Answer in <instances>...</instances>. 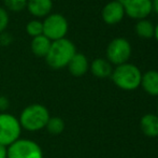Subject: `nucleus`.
<instances>
[{
    "label": "nucleus",
    "instance_id": "f257e3e1",
    "mask_svg": "<svg viewBox=\"0 0 158 158\" xmlns=\"http://www.w3.org/2000/svg\"><path fill=\"white\" fill-rule=\"evenodd\" d=\"M77 53V48L71 40L64 38L60 40L52 41L45 61L52 69L59 70L66 68L72 57Z\"/></svg>",
    "mask_w": 158,
    "mask_h": 158
},
{
    "label": "nucleus",
    "instance_id": "f03ea898",
    "mask_svg": "<svg viewBox=\"0 0 158 158\" xmlns=\"http://www.w3.org/2000/svg\"><path fill=\"white\" fill-rule=\"evenodd\" d=\"M51 115L48 108L41 103H31L23 109L19 117L22 129L37 132L45 128Z\"/></svg>",
    "mask_w": 158,
    "mask_h": 158
},
{
    "label": "nucleus",
    "instance_id": "7ed1b4c3",
    "mask_svg": "<svg viewBox=\"0 0 158 158\" xmlns=\"http://www.w3.org/2000/svg\"><path fill=\"white\" fill-rule=\"evenodd\" d=\"M111 79L118 88L131 92L141 85L142 72L135 64L126 63L113 69Z\"/></svg>",
    "mask_w": 158,
    "mask_h": 158
},
{
    "label": "nucleus",
    "instance_id": "20e7f679",
    "mask_svg": "<svg viewBox=\"0 0 158 158\" xmlns=\"http://www.w3.org/2000/svg\"><path fill=\"white\" fill-rule=\"evenodd\" d=\"M22 127L16 116L8 112L0 113V145L8 148L21 138Z\"/></svg>",
    "mask_w": 158,
    "mask_h": 158
},
{
    "label": "nucleus",
    "instance_id": "39448f33",
    "mask_svg": "<svg viewBox=\"0 0 158 158\" xmlns=\"http://www.w3.org/2000/svg\"><path fill=\"white\" fill-rule=\"evenodd\" d=\"M6 158H44V154L35 141L19 138L6 148Z\"/></svg>",
    "mask_w": 158,
    "mask_h": 158
},
{
    "label": "nucleus",
    "instance_id": "423d86ee",
    "mask_svg": "<svg viewBox=\"0 0 158 158\" xmlns=\"http://www.w3.org/2000/svg\"><path fill=\"white\" fill-rule=\"evenodd\" d=\"M131 44L126 38H115L106 46V59L115 66L126 64L131 56Z\"/></svg>",
    "mask_w": 158,
    "mask_h": 158
},
{
    "label": "nucleus",
    "instance_id": "0eeeda50",
    "mask_svg": "<svg viewBox=\"0 0 158 158\" xmlns=\"http://www.w3.org/2000/svg\"><path fill=\"white\" fill-rule=\"evenodd\" d=\"M42 24H43V35L51 41L64 39L68 33V21L60 13H51L42 21Z\"/></svg>",
    "mask_w": 158,
    "mask_h": 158
},
{
    "label": "nucleus",
    "instance_id": "6e6552de",
    "mask_svg": "<svg viewBox=\"0 0 158 158\" xmlns=\"http://www.w3.org/2000/svg\"><path fill=\"white\" fill-rule=\"evenodd\" d=\"M125 15L132 19H144L152 13V0H125L123 2Z\"/></svg>",
    "mask_w": 158,
    "mask_h": 158
},
{
    "label": "nucleus",
    "instance_id": "1a4fd4ad",
    "mask_svg": "<svg viewBox=\"0 0 158 158\" xmlns=\"http://www.w3.org/2000/svg\"><path fill=\"white\" fill-rule=\"evenodd\" d=\"M125 16V10L122 2L117 0H112L108 2L101 10L102 21L108 25H116L121 23Z\"/></svg>",
    "mask_w": 158,
    "mask_h": 158
},
{
    "label": "nucleus",
    "instance_id": "9d476101",
    "mask_svg": "<svg viewBox=\"0 0 158 158\" xmlns=\"http://www.w3.org/2000/svg\"><path fill=\"white\" fill-rule=\"evenodd\" d=\"M26 8L35 19H45L52 13L53 0H28Z\"/></svg>",
    "mask_w": 158,
    "mask_h": 158
},
{
    "label": "nucleus",
    "instance_id": "9b49d317",
    "mask_svg": "<svg viewBox=\"0 0 158 158\" xmlns=\"http://www.w3.org/2000/svg\"><path fill=\"white\" fill-rule=\"evenodd\" d=\"M69 72L71 75L75 77H83L89 70V63H88L87 57L82 53H75V55L72 57L70 63L67 66Z\"/></svg>",
    "mask_w": 158,
    "mask_h": 158
},
{
    "label": "nucleus",
    "instance_id": "f8f14e48",
    "mask_svg": "<svg viewBox=\"0 0 158 158\" xmlns=\"http://www.w3.org/2000/svg\"><path fill=\"white\" fill-rule=\"evenodd\" d=\"M140 128L146 137H158V116L152 113L143 115L140 119Z\"/></svg>",
    "mask_w": 158,
    "mask_h": 158
},
{
    "label": "nucleus",
    "instance_id": "ddd939ff",
    "mask_svg": "<svg viewBox=\"0 0 158 158\" xmlns=\"http://www.w3.org/2000/svg\"><path fill=\"white\" fill-rule=\"evenodd\" d=\"M146 94L158 96V71L148 70L142 74L141 85Z\"/></svg>",
    "mask_w": 158,
    "mask_h": 158
},
{
    "label": "nucleus",
    "instance_id": "4468645a",
    "mask_svg": "<svg viewBox=\"0 0 158 158\" xmlns=\"http://www.w3.org/2000/svg\"><path fill=\"white\" fill-rule=\"evenodd\" d=\"M89 69L96 77L106 79L112 74V64L109 63L106 58H96L89 64Z\"/></svg>",
    "mask_w": 158,
    "mask_h": 158
},
{
    "label": "nucleus",
    "instance_id": "2eb2a0df",
    "mask_svg": "<svg viewBox=\"0 0 158 158\" xmlns=\"http://www.w3.org/2000/svg\"><path fill=\"white\" fill-rule=\"evenodd\" d=\"M51 44H52V41L48 39L44 35H41L39 37L32 38L31 43H30V50L35 56L45 58L51 48Z\"/></svg>",
    "mask_w": 158,
    "mask_h": 158
},
{
    "label": "nucleus",
    "instance_id": "dca6fc26",
    "mask_svg": "<svg viewBox=\"0 0 158 158\" xmlns=\"http://www.w3.org/2000/svg\"><path fill=\"white\" fill-rule=\"evenodd\" d=\"M154 29L155 26L148 19H140V21L137 22L135 26V32L142 39H151V38L154 37Z\"/></svg>",
    "mask_w": 158,
    "mask_h": 158
},
{
    "label": "nucleus",
    "instance_id": "f3484780",
    "mask_svg": "<svg viewBox=\"0 0 158 158\" xmlns=\"http://www.w3.org/2000/svg\"><path fill=\"white\" fill-rule=\"evenodd\" d=\"M64 127H66V125H64V122L61 117L51 116L48 124H46V126H45V129L48 130V132L50 133V135H57L64 132Z\"/></svg>",
    "mask_w": 158,
    "mask_h": 158
},
{
    "label": "nucleus",
    "instance_id": "a211bd4d",
    "mask_svg": "<svg viewBox=\"0 0 158 158\" xmlns=\"http://www.w3.org/2000/svg\"><path fill=\"white\" fill-rule=\"evenodd\" d=\"M26 32L31 38H35L43 35V24H42V21L37 19L29 21L26 24Z\"/></svg>",
    "mask_w": 158,
    "mask_h": 158
},
{
    "label": "nucleus",
    "instance_id": "6ab92c4d",
    "mask_svg": "<svg viewBox=\"0 0 158 158\" xmlns=\"http://www.w3.org/2000/svg\"><path fill=\"white\" fill-rule=\"evenodd\" d=\"M28 0H3L6 10L11 12H21L27 6Z\"/></svg>",
    "mask_w": 158,
    "mask_h": 158
},
{
    "label": "nucleus",
    "instance_id": "aec40b11",
    "mask_svg": "<svg viewBox=\"0 0 158 158\" xmlns=\"http://www.w3.org/2000/svg\"><path fill=\"white\" fill-rule=\"evenodd\" d=\"M10 23V15L9 12L4 8L0 6V33L4 32L6 30Z\"/></svg>",
    "mask_w": 158,
    "mask_h": 158
},
{
    "label": "nucleus",
    "instance_id": "412c9836",
    "mask_svg": "<svg viewBox=\"0 0 158 158\" xmlns=\"http://www.w3.org/2000/svg\"><path fill=\"white\" fill-rule=\"evenodd\" d=\"M12 40H13L12 35H9L8 32L4 31V32L0 33V46L1 45H3V46L9 45V44L12 43Z\"/></svg>",
    "mask_w": 158,
    "mask_h": 158
},
{
    "label": "nucleus",
    "instance_id": "4be33fe9",
    "mask_svg": "<svg viewBox=\"0 0 158 158\" xmlns=\"http://www.w3.org/2000/svg\"><path fill=\"white\" fill-rule=\"evenodd\" d=\"M10 106V100L6 96H0V113H4Z\"/></svg>",
    "mask_w": 158,
    "mask_h": 158
},
{
    "label": "nucleus",
    "instance_id": "5701e85b",
    "mask_svg": "<svg viewBox=\"0 0 158 158\" xmlns=\"http://www.w3.org/2000/svg\"><path fill=\"white\" fill-rule=\"evenodd\" d=\"M0 158H6V148L0 145Z\"/></svg>",
    "mask_w": 158,
    "mask_h": 158
},
{
    "label": "nucleus",
    "instance_id": "b1692460",
    "mask_svg": "<svg viewBox=\"0 0 158 158\" xmlns=\"http://www.w3.org/2000/svg\"><path fill=\"white\" fill-rule=\"evenodd\" d=\"M153 2V11H155V13L158 15V0H152Z\"/></svg>",
    "mask_w": 158,
    "mask_h": 158
},
{
    "label": "nucleus",
    "instance_id": "393cba45",
    "mask_svg": "<svg viewBox=\"0 0 158 158\" xmlns=\"http://www.w3.org/2000/svg\"><path fill=\"white\" fill-rule=\"evenodd\" d=\"M154 38L156 39V41L158 42V24L155 26V29H154Z\"/></svg>",
    "mask_w": 158,
    "mask_h": 158
},
{
    "label": "nucleus",
    "instance_id": "a878e982",
    "mask_svg": "<svg viewBox=\"0 0 158 158\" xmlns=\"http://www.w3.org/2000/svg\"><path fill=\"white\" fill-rule=\"evenodd\" d=\"M117 1H119V2H122V3H123V2L125 1V0H117Z\"/></svg>",
    "mask_w": 158,
    "mask_h": 158
},
{
    "label": "nucleus",
    "instance_id": "bb28decb",
    "mask_svg": "<svg viewBox=\"0 0 158 158\" xmlns=\"http://www.w3.org/2000/svg\"><path fill=\"white\" fill-rule=\"evenodd\" d=\"M156 115L158 116V106H157V113H156Z\"/></svg>",
    "mask_w": 158,
    "mask_h": 158
}]
</instances>
